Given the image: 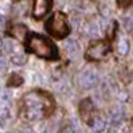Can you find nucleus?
<instances>
[{"label": "nucleus", "mask_w": 133, "mask_h": 133, "mask_svg": "<svg viewBox=\"0 0 133 133\" xmlns=\"http://www.w3.org/2000/svg\"><path fill=\"white\" fill-rule=\"evenodd\" d=\"M65 50L67 51V54L70 57H78V54H79V44H78V42L73 41V39H69V41L65 43Z\"/></svg>", "instance_id": "obj_8"}, {"label": "nucleus", "mask_w": 133, "mask_h": 133, "mask_svg": "<svg viewBox=\"0 0 133 133\" xmlns=\"http://www.w3.org/2000/svg\"><path fill=\"white\" fill-rule=\"evenodd\" d=\"M51 8V0H34L32 16L35 19H42Z\"/></svg>", "instance_id": "obj_6"}, {"label": "nucleus", "mask_w": 133, "mask_h": 133, "mask_svg": "<svg viewBox=\"0 0 133 133\" xmlns=\"http://www.w3.org/2000/svg\"><path fill=\"white\" fill-rule=\"evenodd\" d=\"M5 69H7V61L4 58H0V73L4 71Z\"/></svg>", "instance_id": "obj_20"}, {"label": "nucleus", "mask_w": 133, "mask_h": 133, "mask_svg": "<svg viewBox=\"0 0 133 133\" xmlns=\"http://www.w3.org/2000/svg\"><path fill=\"white\" fill-rule=\"evenodd\" d=\"M5 24V18L4 16H0V28H3Z\"/></svg>", "instance_id": "obj_22"}, {"label": "nucleus", "mask_w": 133, "mask_h": 133, "mask_svg": "<svg viewBox=\"0 0 133 133\" xmlns=\"http://www.w3.org/2000/svg\"><path fill=\"white\" fill-rule=\"evenodd\" d=\"M128 51H129V42H128V39L122 38L118 42V52H120V55H125V54H128Z\"/></svg>", "instance_id": "obj_14"}, {"label": "nucleus", "mask_w": 133, "mask_h": 133, "mask_svg": "<svg viewBox=\"0 0 133 133\" xmlns=\"http://www.w3.org/2000/svg\"><path fill=\"white\" fill-rule=\"evenodd\" d=\"M52 110V99L42 91L24 94L20 105V116L27 121H38Z\"/></svg>", "instance_id": "obj_1"}, {"label": "nucleus", "mask_w": 133, "mask_h": 133, "mask_svg": "<svg viewBox=\"0 0 133 133\" xmlns=\"http://www.w3.org/2000/svg\"><path fill=\"white\" fill-rule=\"evenodd\" d=\"M93 112H94V106H93V102H91L89 98L88 99H83L82 102L79 104V116H81V118L85 122L90 121Z\"/></svg>", "instance_id": "obj_7"}, {"label": "nucleus", "mask_w": 133, "mask_h": 133, "mask_svg": "<svg viewBox=\"0 0 133 133\" xmlns=\"http://www.w3.org/2000/svg\"><path fill=\"white\" fill-rule=\"evenodd\" d=\"M11 101V94L10 93H3L2 94V102H10Z\"/></svg>", "instance_id": "obj_19"}, {"label": "nucleus", "mask_w": 133, "mask_h": 133, "mask_svg": "<svg viewBox=\"0 0 133 133\" xmlns=\"http://www.w3.org/2000/svg\"><path fill=\"white\" fill-rule=\"evenodd\" d=\"M46 31L55 38H65L69 34L66 15L63 12H55L46 23Z\"/></svg>", "instance_id": "obj_3"}, {"label": "nucleus", "mask_w": 133, "mask_h": 133, "mask_svg": "<svg viewBox=\"0 0 133 133\" xmlns=\"http://www.w3.org/2000/svg\"><path fill=\"white\" fill-rule=\"evenodd\" d=\"M3 50L5 52L11 54V55H14V54H18V52H22L19 46L15 43L14 41H11V39H5V41L3 42Z\"/></svg>", "instance_id": "obj_9"}, {"label": "nucleus", "mask_w": 133, "mask_h": 133, "mask_svg": "<svg viewBox=\"0 0 133 133\" xmlns=\"http://www.w3.org/2000/svg\"><path fill=\"white\" fill-rule=\"evenodd\" d=\"M130 133H133V130H132V132H130Z\"/></svg>", "instance_id": "obj_24"}, {"label": "nucleus", "mask_w": 133, "mask_h": 133, "mask_svg": "<svg viewBox=\"0 0 133 133\" xmlns=\"http://www.w3.org/2000/svg\"><path fill=\"white\" fill-rule=\"evenodd\" d=\"M26 61H27V57L23 52H18V54L11 55V62L16 66H22L23 63H26Z\"/></svg>", "instance_id": "obj_13"}, {"label": "nucleus", "mask_w": 133, "mask_h": 133, "mask_svg": "<svg viewBox=\"0 0 133 133\" xmlns=\"http://www.w3.org/2000/svg\"><path fill=\"white\" fill-rule=\"evenodd\" d=\"M98 83V74L93 69H85L78 74V85L82 89H93Z\"/></svg>", "instance_id": "obj_4"}, {"label": "nucleus", "mask_w": 133, "mask_h": 133, "mask_svg": "<svg viewBox=\"0 0 133 133\" xmlns=\"http://www.w3.org/2000/svg\"><path fill=\"white\" fill-rule=\"evenodd\" d=\"M130 2H132V0H118V5L125 8V7H128L130 4Z\"/></svg>", "instance_id": "obj_21"}, {"label": "nucleus", "mask_w": 133, "mask_h": 133, "mask_svg": "<svg viewBox=\"0 0 133 133\" xmlns=\"http://www.w3.org/2000/svg\"><path fill=\"white\" fill-rule=\"evenodd\" d=\"M3 42H4V41H2V39H0V50L3 49Z\"/></svg>", "instance_id": "obj_23"}, {"label": "nucleus", "mask_w": 133, "mask_h": 133, "mask_svg": "<svg viewBox=\"0 0 133 133\" xmlns=\"http://www.w3.org/2000/svg\"><path fill=\"white\" fill-rule=\"evenodd\" d=\"M22 82H23L22 77H19L18 74H12L10 77V79H8V85L10 86H19Z\"/></svg>", "instance_id": "obj_16"}, {"label": "nucleus", "mask_w": 133, "mask_h": 133, "mask_svg": "<svg viewBox=\"0 0 133 133\" xmlns=\"http://www.w3.org/2000/svg\"><path fill=\"white\" fill-rule=\"evenodd\" d=\"M88 35L93 39L99 36V28H98V26L96 24V23H90V24L88 26Z\"/></svg>", "instance_id": "obj_15"}, {"label": "nucleus", "mask_w": 133, "mask_h": 133, "mask_svg": "<svg viewBox=\"0 0 133 133\" xmlns=\"http://www.w3.org/2000/svg\"><path fill=\"white\" fill-rule=\"evenodd\" d=\"M110 118H112V124L122 121V109L120 106H114L110 110Z\"/></svg>", "instance_id": "obj_12"}, {"label": "nucleus", "mask_w": 133, "mask_h": 133, "mask_svg": "<svg viewBox=\"0 0 133 133\" xmlns=\"http://www.w3.org/2000/svg\"><path fill=\"white\" fill-rule=\"evenodd\" d=\"M59 133H75V128L71 127V125H66V127H63L61 129Z\"/></svg>", "instance_id": "obj_17"}, {"label": "nucleus", "mask_w": 133, "mask_h": 133, "mask_svg": "<svg viewBox=\"0 0 133 133\" xmlns=\"http://www.w3.org/2000/svg\"><path fill=\"white\" fill-rule=\"evenodd\" d=\"M110 51V46L108 42H97L91 44L86 51V58L90 61H99L108 55V52Z\"/></svg>", "instance_id": "obj_5"}, {"label": "nucleus", "mask_w": 133, "mask_h": 133, "mask_svg": "<svg viewBox=\"0 0 133 133\" xmlns=\"http://www.w3.org/2000/svg\"><path fill=\"white\" fill-rule=\"evenodd\" d=\"M11 34L15 36V38H18V39H24L26 34H27V28L24 26H22V24H16V26H14L11 28Z\"/></svg>", "instance_id": "obj_10"}, {"label": "nucleus", "mask_w": 133, "mask_h": 133, "mask_svg": "<svg viewBox=\"0 0 133 133\" xmlns=\"http://www.w3.org/2000/svg\"><path fill=\"white\" fill-rule=\"evenodd\" d=\"M105 128H106V124L101 117H97V118H94V121L91 122V129L94 130V133H102L105 130Z\"/></svg>", "instance_id": "obj_11"}, {"label": "nucleus", "mask_w": 133, "mask_h": 133, "mask_svg": "<svg viewBox=\"0 0 133 133\" xmlns=\"http://www.w3.org/2000/svg\"><path fill=\"white\" fill-rule=\"evenodd\" d=\"M7 117H8V109H7V108H2V109H0V121L5 120Z\"/></svg>", "instance_id": "obj_18"}, {"label": "nucleus", "mask_w": 133, "mask_h": 133, "mask_svg": "<svg viewBox=\"0 0 133 133\" xmlns=\"http://www.w3.org/2000/svg\"><path fill=\"white\" fill-rule=\"evenodd\" d=\"M27 49L41 58L51 59V58L57 57V47L49 41V39H46L44 36L38 35V34H31L28 36Z\"/></svg>", "instance_id": "obj_2"}]
</instances>
